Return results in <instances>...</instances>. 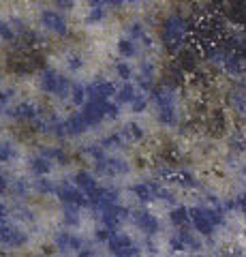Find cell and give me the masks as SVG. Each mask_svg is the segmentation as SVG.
I'll use <instances>...</instances> for the list:
<instances>
[{"mask_svg": "<svg viewBox=\"0 0 246 257\" xmlns=\"http://www.w3.org/2000/svg\"><path fill=\"white\" fill-rule=\"evenodd\" d=\"M188 30H190L188 22L182 18L180 13L169 15V18L163 22V43L167 45L171 52L182 50L186 37H188Z\"/></svg>", "mask_w": 246, "mask_h": 257, "instance_id": "obj_1", "label": "cell"}, {"mask_svg": "<svg viewBox=\"0 0 246 257\" xmlns=\"http://www.w3.org/2000/svg\"><path fill=\"white\" fill-rule=\"evenodd\" d=\"M225 214L220 208H190V223L201 236H212L218 225H223Z\"/></svg>", "mask_w": 246, "mask_h": 257, "instance_id": "obj_2", "label": "cell"}, {"mask_svg": "<svg viewBox=\"0 0 246 257\" xmlns=\"http://www.w3.org/2000/svg\"><path fill=\"white\" fill-rule=\"evenodd\" d=\"M41 88H43L45 92H52V94L65 96V94H67V90L71 88V84H69V79H67V77L58 75L56 71L45 69L43 73H41Z\"/></svg>", "mask_w": 246, "mask_h": 257, "instance_id": "obj_3", "label": "cell"}, {"mask_svg": "<svg viewBox=\"0 0 246 257\" xmlns=\"http://www.w3.org/2000/svg\"><path fill=\"white\" fill-rule=\"evenodd\" d=\"M26 240H28V236L24 234L22 229L11 227V225L7 223L5 214H0V244L11 246V248H20V246L26 244Z\"/></svg>", "mask_w": 246, "mask_h": 257, "instance_id": "obj_4", "label": "cell"}, {"mask_svg": "<svg viewBox=\"0 0 246 257\" xmlns=\"http://www.w3.org/2000/svg\"><path fill=\"white\" fill-rule=\"evenodd\" d=\"M56 195L60 197V202L65 206H90L88 197H86V193H82L77 187H73V184H60V187H56Z\"/></svg>", "mask_w": 246, "mask_h": 257, "instance_id": "obj_5", "label": "cell"}, {"mask_svg": "<svg viewBox=\"0 0 246 257\" xmlns=\"http://www.w3.org/2000/svg\"><path fill=\"white\" fill-rule=\"evenodd\" d=\"M126 216H129V210L122 208V206H118V204L107 206V208H103V210H101V219H103V223H105V227L109 231H114L118 225L126 219Z\"/></svg>", "mask_w": 246, "mask_h": 257, "instance_id": "obj_6", "label": "cell"}, {"mask_svg": "<svg viewBox=\"0 0 246 257\" xmlns=\"http://www.w3.org/2000/svg\"><path fill=\"white\" fill-rule=\"evenodd\" d=\"M88 202L92 208H97V210H103V208H107V206H114L118 204V193L112 191V189H97L94 193H90L88 195Z\"/></svg>", "mask_w": 246, "mask_h": 257, "instance_id": "obj_7", "label": "cell"}, {"mask_svg": "<svg viewBox=\"0 0 246 257\" xmlns=\"http://www.w3.org/2000/svg\"><path fill=\"white\" fill-rule=\"evenodd\" d=\"M105 109H107V101H92V99H90V101L84 105L82 114H84V118H86V122L92 126V124H99L101 120L107 116Z\"/></svg>", "mask_w": 246, "mask_h": 257, "instance_id": "obj_8", "label": "cell"}, {"mask_svg": "<svg viewBox=\"0 0 246 257\" xmlns=\"http://www.w3.org/2000/svg\"><path fill=\"white\" fill-rule=\"evenodd\" d=\"M133 219H135V223H137V227L144 231V234H148V236L156 234L158 227H161L158 219H156L154 214H150L148 210H135L133 212Z\"/></svg>", "mask_w": 246, "mask_h": 257, "instance_id": "obj_9", "label": "cell"}, {"mask_svg": "<svg viewBox=\"0 0 246 257\" xmlns=\"http://www.w3.org/2000/svg\"><path fill=\"white\" fill-rule=\"evenodd\" d=\"M223 69L227 71L229 75L233 77H242L246 73V58L235 52H227L225 56V62H223Z\"/></svg>", "mask_w": 246, "mask_h": 257, "instance_id": "obj_10", "label": "cell"}, {"mask_svg": "<svg viewBox=\"0 0 246 257\" xmlns=\"http://www.w3.org/2000/svg\"><path fill=\"white\" fill-rule=\"evenodd\" d=\"M86 92H88V96L92 101H107L109 96H112L114 92H116V88H114V84H109V82H94V84H90L88 88H86Z\"/></svg>", "mask_w": 246, "mask_h": 257, "instance_id": "obj_11", "label": "cell"}, {"mask_svg": "<svg viewBox=\"0 0 246 257\" xmlns=\"http://www.w3.org/2000/svg\"><path fill=\"white\" fill-rule=\"evenodd\" d=\"M41 22L47 30H54L56 35H65L67 32V22L60 18L56 11H43L41 13Z\"/></svg>", "mask_w": 246, "mask_h": 257, "instance_id": "obj_12", "label": "cell"}, {"mask_svg": "<svg viewBox=\"0 0 246 257\" xmlns=\"http://www.w3.org/2000/svg\"><path fill=\"white\" fill-rule=\"evenodd\" d=\"M158 191H161V187L154 182H139L133 187V193L137 195V199H141V202H146V204L158 197Z\"/></svg>", "mask_w": 246, "mask_h": 257, "instance_id": "obj_13", "label": "cell"}, {"mask_svg": "<svg viewBox=\"0 0 246 257\" xmlns=\"http://www.w3.org/2000/svg\"><path fill=\"white\" fill-rule=\"evenodd\" d=\"M97 167L103 174H112V176L129 172V165H126L122 159H101V161H97Z\"/></svg>", "mask_w": 246, "mask_h": 257, "instance_id": "obj_14", "label": "cell"}, {"mask_svg": "<svg viewBox=\"0 0 246 257\" xmlns=\"http://www.w3.org/2000/svg\"><path fill=\"white\" fill-rule=\"evenodd\" d=\"M75 187L82 191V193H86V197L99 189L97 187V180H94V176L90 172H77L75 174Z\"/></svg>", "mask_w": 246, "mask_h": 257, "instance_id": "obj_15", "label": "cell"}, {"mask_svg": "<svg viewBox=\"0 0 246 257\" xmlns=\"http://www.w3.org/2000/svg\"><path fill=\"white\" fill-rule=\"evenodd\" d=\"M56 246L60 248V251H82L84 242L75 236H71L69 231H62V234L56 236Z\"/></svg>", "mask_w": 246, "mask_h": 257, "instance_id": "obj_16", "label": "cell"}, {"mask_svg": "<svg viewBox=\"0 0 246 257\" xmlns=\"http://www.w3.org/2000/svg\"><path fill=\"white\" fill-rule=\"evenodd\" d=\"M88 126H90V124L86 122L84 114H73V116H71L67 122H65V133H67V135H82Z\"/></svg>", "mask_w": 246, "mask_h": 257, "instance_id": "obj_17", "label": "cell"}, {"mask_svg": "<svg viewBox=\"0 0 246 257\" xmlns=\"http://www.w3.org/2000/svg\"><path fill=\"white\" fill-rule=\"evenodd\" d=\"M158 122L167 124V126H173V124L178 122V116H176V109H173V103H171V105H161V107H158Z\"/></svg>", "mask_w": 246, "mask_h": 257, "instance_id": "obj_18", "label": "cell"}, {"mask_svg": "<svg viewBox=\"0 0 246 257\" xmlns=\"http://www.w3.org/2000/svg\"><path fill=\"white\" fill-rule=\"evenodd\" d=\"M30 170H33L37 176H47L52 170V161L45 159L43 155L41 157H35L33 161H30Z\"/></svg>", "mask_w": 246, "mask_h": 257, "instance_id": "obj_19", "label": "cell"}, {"mask_svg": "<svg viewBox=\"0 0 246 257\" xmlns=\"http://www.w3.org/2000/svg\"><path fill=\"white\" fill-rule=\"evenodd\" d=\"M169 219L173 225H178V227H184V225L190 221V210L184 206H178V208H173L171 214H169Z\"/></svg>", "mask_w": 246, "mask_h": 257, "instance_id": "obj_20", "label": "cell"}, {"mask_svg": "<svg viewBox=\"0 0 246 257\" xmlns=\"http://www.w3.org/2000/svg\"><path fill=\"white\" fill-rule=\"evenodd\" d=\"M122 135H124V138L129 140V142H141V140H144V131H141V126L135 124V122L124 124Z\"/></svg>", "mask_w": 246, "mask_h": 257, "instance_id": "obj_21", "label": "cell"}, {"mask_svg": "<svg viewBox=\"0 0 246 257\" xmlns=\"http://www.w3.org/2000/svg\"><path fill=\"white\" fill-rule=\"evenodd\" d=\"M11 116L15 118H24V120H33L35 118V107L30 105V103H22V105H18L13 111H9Z\"/></svg>", "mask_w": 246, "mask_h": 257, "instance_id": "obj_22", "label": "cell"}, {"mask_svg": "<svg viewBox=\"0 0 246 257\" xmlns=\"http://www.w3.org/2000/svg\"><path fill=\"white\" fill-rule=\"evenodd\" d=\"M231 105L237 114L246 116V92H231Z\"/></svg>", "mask_w": 246, "mask_h": 257, "instance_id": "obj_23", "label": "cell"}, {"mask_svg": "<svg viewBox=\"0 0 246 257\" xmlns=\"http://www.w3.org/2000/svg\"><path fill=\"white\" fill-rule=\"evenodd\" d=\"M178 182H180L184 189H197V187H199V180H197L190 172H182V174H178Z\"/></svg>", "mask_w": 246, "mask_h": 257, "instance_id": "obj_24", "label": "cell"}, {"mask_svg": "<svg viewBox=\"0 0 246 257\" xmlns=\"http://www.w3.org/2000/svg\"><path fill=\"white\" fill-rule=\"evenodd\" d=\"M137 96V92H135V88L131 84H124L120 88V92H118V101H122V103H133V99Z\"/></svg>", "mask_w": 246, "mask_h": 257, "instance_id": "obj_25", "label": "cell"}, {"mask_svg": "<svg viewBox=\"0 0 246 257\" xmlns=\"http://www.w3.org/2000/svg\"><path fill=\"white\" fill-rule=\"evenodd\" d=\"M118 50H120L122 56L131 58V56H135V41H131V39H122V41L118 43Z\"/></svg>", "mask_w": 246, "mask_h": 257, "instance_id": "obj_26", "label": "cell"}, {"mask_svg": "<svg viewBox=\"0 0 246 257\" xmlns=\"http://www.w3.org/2000/svg\"><path fill=\"white\" fill-rule=\"evenodd\" d=\"M129 37H131V41H135V39H141V41H146V45H150L146 32H144V28H141L139 24H133V26H129Z\"/></svg>", "mask_w": 246, "mask_h": 257, "instance_id": "obj_27", "label": "cell"}, {"mask_svg": "<svg viewBox=\"0 0 246 257\" xmlns=\"http://www.w3.org/2000/svg\"><path fill=\"white\" fill-rule=\"evenodd\" d=\"M71 94H73V103H75V105H82V103L86 101V96H88V92H86V88H82V86H73V90H71Z\"/></svg>", "mask_w": 246, "mask_h": 257, "instance_id": "obj_28", "label": "cell"}, {"mask_svg": "<svg viewBox=\"0 0 246 257\" xmlns=\"http://www.w3.org/2000/svg\"><path fill=\"white\" fill-rule=\"evenodd\" d=\"M178 236L182 238V242H184V246H186V248H199V242H197V240H195L193 236H190L186 229H182Z\"/></svg>", "mask_w": 246, "mask_h": 257, "instance_id": "obj_29", "label": "cell"}, {"mask_svg": "<svg viewBox=\"0 0 246 257\" xmlns=\"http://www.w3.org/2000/svg\"><path fill=\"white\" fill-rule=\"evenodd\" d=\"M65 221L69 225H77L79 216H77V206H67L65 208Z\"/></svg>", "mask_w": 246, "mask_h": 257, "instance_id": "obj_30", "label": "cell"}, {"mask_svg": "<svg viewBox=\"0 0 246 257\" xmlns=\"http://www.w3.org/2000/svg\"><path fill=\"white\" fill-rule=\"evenodd\" d=\"M146 105H148V101H146V99H144V96H141V94H137V96H135V99H133V103H131L133 111H137V114H139V111H144V109H146Z\"/></svg>", "mask_w": 246, "mask_h": 257, "instance_id": "obj_31", "label": "cell"}, {"mask_svg": "<svg viewBox=\"0 0 246 257\" xmlns=\"http://www.w3.org/2000/svg\"><path fill=\"white\" fill-rule=\"evenodd\" d=\"M169 246H171V251H176V253L186 251V246H184V242H182V238H180V236H173V238L169 240Z\"/></svg>", "mask_w": 246, "mask_h": 257, "instance_id": "obj_32", "label": "cell"}, {"mask_svg": "<svg viewBox=\"0 0 246 257\" xmlns=\"http://www.w3.org/2000/svg\"><path fill=\"white\" fill-rule=\"evenodd\" d=\"M120 146V135H109V138L103 140V148H116Z\"/></svg>", "mask_w": 246, "mask_h": 257, "instance_id": "obj_33", "label": "cell"}, {"mask_svg": "<svg viewBox=\"0 0 246 257\" xmlns=\"http://www.w3.org/2000/svg\"><path fill=\"white\" fill-rule=\"evenodd\" d=\"M116 73H118V75H120L122 79H129V77L133 75V73H131V69H129V67H126V64H124V62H118V64H116Z\"/></svg>", "mask_w": 246, "mask_h": 257, "instance_id": "obj_34", "label": "cell"}, {"mask_svg": "<svg viewBox=\"0 0 246 257\" xmlns=\"http://www.w3.org/2000/svg\"><path fill=\"white\" fill-rule=\"evenodd\" d=\"M103 15H105V11H103L101 7H94L88 15V22H99V20H103Z\"/></svg>", "mask_w": 246, "mask_h": 257, "instance_id": "obj_35", "label": "cell"}, {"mask_svg": "<svg viewBox=\"0 0 246 257\" xmlns=\"http://www.w3.org/2000/svg\"><path fill=\"white\" fill-rule=\"evenodd\" d=\"M82 64H84V60L82 58H79V56H71V60H69V67L71 69H82Z\"/></svg>", "mask_w": 246, "mask_h": 257, "instance_id": "obj_36", "label": "cell"}, {"mask_svg": "<svg viewBox=\"0 0 246 257\" xmlns=\"http://www.w3.org/2000/svg\"><path fill=\"white\" fill-rule=\"evenodd\" d=\"M0 35H3L5 39H13V30H11L9 26H7L5 22H0Z\"/></svg>", "mask_w": 246, "mask_h": 257, "instance_id": "obj_37", "label": "cell"}, {"mask_svg": "<svg viewBox=\"0 0 246 257\" xmlns=\"http://www.w3.org/2000/svg\"><path fill=\"white\" fill-rule=\"evenodd\" d=\"M231 148L233 150H246V142L242 138H233L231 140Z\"/></svg>", "mask_w": 246, "mask_h": 257, "instance_id": "obj_38", "label": "cell"}, {"mask_svg": "<svg viewBox=\"0 0 246 257\" xmlns=\"http://www.w3.org/2000/svg\"><path fill=\"white\" fill-rule=\"evenodd\" d=\"M13 157V150L7 146H0V161H9Z\"/></svg>", "mask_w": 246, "mask_h": 257, "instance_id": "obj_39", "label": "cell"}, {"mask_svg": "<svg viewBox=\"0 0 246 257\" xmlns=\"http://www.w3.org/2000/svg\"><path fill=\"white\" fill-rule=\"evenodd\" d=\"M37 187H39V191H43V193H52V191H56L50 182H45V180H39V182H37Z\"/></svg>", "mask_w": 246, "mask_h": 257, "instance_id": "obj_40", "label": "cell"}, {"mask_svg": "<svg viewBox=\"0 0 246 257\" xmlns=\"http://www.w3.org/2000/svg\"><path fill=\"white\" fill-rule=\"evenodd\" d=\"M58 9H73V0H54Z\"/></svg>", "mask_w": 246, "mask_h": 257, "instance_id": "obj_41", "label": "cell"}, {"mask_svg": "<svg viewBox=\"0 0 246 257\" xmlns=\"http://www.w3.org/2000/svg\"><path fill=\"white\" fill-rule=\"evenodd\" d=\"M105 111H107V116H109V118H116L120 109H118V105H114V103H109V101H107V109H105Z\"/></svg>", "mask_w": 246, "mask_h": 257, "instance_id": "obj_42", "label": "cell"}, {"mask_svg": "<svg viewBox=\"0 0 246 257\" xmlns=\"http://www.w3.org/2000/svg\"><path fill=\"white\" fill-rule=\"evenodd\" d=\"M237 206H240V208H242V210L246 212V193H242V195H240V197H237Z\"/></svg>", "mask_w": 246, "mask_h": 257, "instance_id": "obj_43", "label": "cell"}, {"mask_svg": "<svg viewBox=\"0 0 246 257\" xmlns=\"http://www.w3.org/2000/svg\"><path fill=\"white\" fill-rule=\"evenodd\" d=\"M7 187H9V182H7L5 176H0V195H3V193L7 191Z\"/></svg>", "mask_w": 246, "mask_h": 257, "instance_id": "obj_44", "label": "cell"}, {"mask_svg": "<svg viewBox=\"0 0 246 257\" xmlns=\"http://www.w3.org/2000/svg\"><path fill=\"white\" fill-rule=\"evenodd\" d=\"M7 99H9V94H5V92H0V105H5Z\"/></svg>", "mask_w": 246, "mask_h": 257, "instance_id": "obj_45", "label": "cell"}, {"mask_svg": "<svg viewBox=\"0 0 246 257\" xmlns=\"http://www.w3.org/2000/svg\"><path fill=\"white\" fill-rule=\"evenodd\" d=\"M92 3H94V5H99V7H101V3H105V0H92Z\"/></svg>", "mask_w": 246, "mask_h": 257, "instance_id": "obj_46", "label": "cell"}, {"mask_svg": "<svg viewBox=\"0 0 246 257\" xmlns=\"http://www.w3.org/2000/svg\"><path fill=\"white\" fill-rule=\"evenodd\" d=\"M129 3H137V0H129Z\"/></svg>", "mask_w": 246, "mask_h": 257, "instance_id": "obj_47", "label": "cell"}, {"mask_svg": "<svg viewBox=\"0 0 246 257\" xmlns=\"http://www.w3.org/2000/svg\"><path fill=\"white\" fill-rule=\"evenodd\" d=\"M197 257H205V255H197Z\"/></svg>", "mask_w": 246, "mask_h": 257, "instance_id": "obj_48", "label": "cell"}]
</instances>
